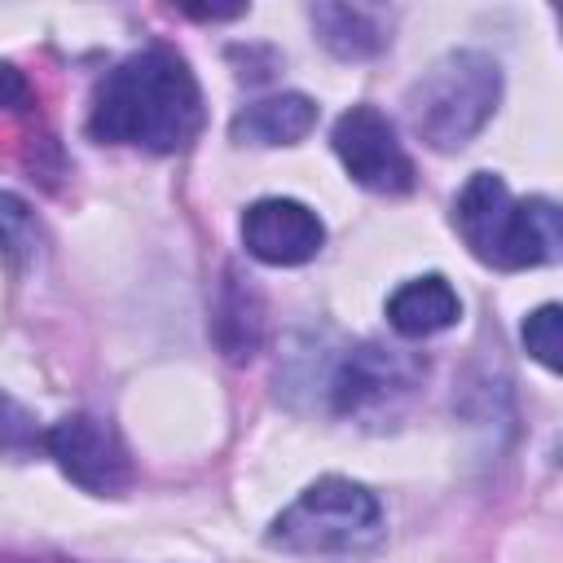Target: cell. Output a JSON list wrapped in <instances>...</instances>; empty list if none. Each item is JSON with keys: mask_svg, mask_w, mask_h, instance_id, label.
<instances>
[{"mask_svg": "<svg viewBox=\"0 0 563 563\" xmlns=\"http://www.w3.org/2000/svg\"><path fill=\"white\" fill-rule=\"evenodd\" d=\"M202 128V92L185 57L172 48H141L123 57L92 92L88 132L110 145H141L154 154L185 150Z\"/></svg>", "mask_w": 563, "mask_h": 563, "instance_id": "6da1fadb", "label": "cell"}, {"mask_svg": "<svg viewBox=\"0 0 563 563\" xmlns=\"http://www.w3.org/2000/svg\"><path fill=\"white\" fill-rule=\"evenodd\" d=\"M457 233L475 251V260L493 268H537L554 264L563 251L559 207L550 198H523L515 202L506 180L493 172H475L453 207Z\"/></svg>", "mask_w": 563, "mask_h": 563, "instance_id": "7a4b0ae2", "label": "cell"}, {"mask_svg": "<svg viewBox=\"0 0 563 563\" xmlns=\"http://www.w3.org/2000/svg\"><path fill=\"white\" fill-rule=\"evenodd\" d=\"M501 101V66L479 48H453L409 88V119L418 136L449 154L484 132Z\"/></svg>", "mask_w": 563, "mask_h": 563, "instance_id": "3957f363", "label": "cell"}, {"mask_svg": "<svg viewBox=\"0 0 563 563\" xmlns=\"http://www.w3.org/2000/svg\"><path fill=\"white\" fill-rule=\"evenodd\" d=\"M383 537L378 497L343 475L308 484L268 528V545L286 554H361Z\"/></svg>", "mask_w": 563, "mask_h": 563, "instance_id": "277c9868", "label": "cell"}, {"mask_svg": "<svg viewBox=\"0 0 563 563\" xmlns=\"http://www.w3.org/2000/svg\"><path fill=\"white\" fill-rule=\"evenodd\" d=\"M334 154L347 176L374 194H409L413 189V158L405 154L391 119L374 106H352L334 123Z\"/></svg>", "mask_w": 563, "mask_h": 563, "instance_id": "5b68a950", "label": "cell"}, {"mask_svg": "<svg viewBox=\"0 0 563 563\" xmlns=\"http://www.w3.org/2000/svg\"><path fill=\"white\" fill-rule=\"evenodd\" d=\"M48 457L88 493H123L132 484V462L119 435L92 413H66L44 431Z\"/></svg>", "mask_w": 563, "mask_h": 563, "instance_id": "8992f818", "label": "cell"}, {"mask_svg": "<svg viewBox=\"0 0 563 563\" xmlns=\"http://www.w3.org/2000/svg\"><path fill=\"white\" fill-rule=\"evenodd\" d=\"M242 242H246V255H255L260 264L295 268V264H308L321 251L325 224L308 202L260 198L242 216Z\"/></svg>", "mask_w": 563, "mask_h": 563, "instance_id": "52a82bcc", "label": "cell"}, {"mask_svg": "<svg viewBox=\"0 0 563 563\" xmlns=\"http://www.w3.org/2000/svg\"><path fill=\"white\" fill-rule=\"evenodd\" d=\"M409 387V365L383 347H356L343 356L330 391H334V409L339 413H365L374 405H383L391 391Z\"/></svg>", "mask_w": 563, "mask_h": 563, "instance_id": "ba28073f", "label": "cell"}, {"mask_svg": "<svg viewBox=\"0 0 563 563\" xmlns=\"http://www.w3.org/2000/svg\"><path fill=\"white\" fill-rule=\"evenodd\" d=\"M457 317H462V299L440 273L413 277V282L396 286L387 299V321L405 339H431V334L457 325Z\"/></svg>", "mask_w": 563, "mask_h": 563, "instance_id": "9c48e42d", "label": "cell"}, {"mask_svg": "<svg viewBox=\"0 0 563 563\" xmlns=\"http://www.w3.org/2000/svg\"><path fill=\"white\" fill-rule=\"evenodd\" d=\"M317 101L303 92H273L233 114L229 132L238 145H295L312 132Z\"/></svg>", "mask_w": 563, "mask_h": 563, "instance_id": "30bf717a", "label": "cell"}, {"mask_svg": "<svg viewBox=\"0 0 563 563\" xmlns=\"http://www.w3.org/2000/svg\"><path fill=\"white\" fill-rule=\"evenodd\" d=\"M312 26H317L321 44L334 57H347V62L369 57V53H378L387 44L383 26L365 9H356V4H317L312 9Z\"/></svg>", "mask_w": 563, "mask_h": 563, "instance_id": "8fae6325", "label": "cell"}, {"mask_svg": "<svg viewBox=\"0 0 563 563\" xmlns=\"http://www.w3.org/2000/svg\"><path fill=\"white\" fill-rule=\"evenodd\" d=\"M563 312H559V303H541L528 321H523V347H528V356L532 361H541L550 374H559V365H563V321H559Z\"/></svg>", "mask_w": 563, "mask_h": 563, "instance_id": "7c38bea8", "label": "cell"}, {"mask_svg": "<svg viewBox=\"0 0 563 563\" xmlns=\"http://www.w3.org/2000/svg\"><path fill=\"white\" fill-rule=\"evenodd\" d=\"M0 246L13 264L35 251V216L18 194H0Z\"/></svg>", "mask_w": 563, "mask_h": 563, "instance_id": "4fadbf2b", "label": "cell"}, {"mask_svg": "<svg viewBox=\"0 0 563 563\" xmlns=\"http://www.w3.org/2000/svg\"><path fill=\"white\" fill-rule=\"evenodd\" d=\"M26 101H31V84L22 79V70H18V66L0 62V106H9V110H22Z\"/></svg>", "mask_w": 563, "mask_h": 563, "instance_id": "5bb4252c", "label": "cell"}]
</instances>
